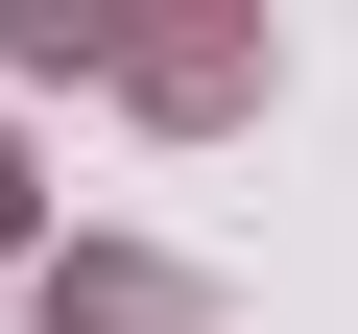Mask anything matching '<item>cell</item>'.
I'll return each instance as SVG.
<instances>
[{
	"instance_id": "obj_1",
	"label": "cell",
	"mask_w": 358,
	"mask_h": 334,
	"mask_svg": "<svg viewBox=\"0 0 358 334\" xmlns=\"http://www.w3.org/2000/svg\"><path fill=\"white\" fill-rule=\"evenodd\" d=\"M0 215H24V191H0Z\"/></svg>"
}]
</instances>
